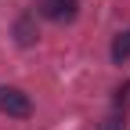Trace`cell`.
<instances>
[{
	"label": "cell",
	"mask_w": 130,
	"mask_h": 130,
	"mask_svg": "<svg viewBox=\"0 0 130 130\" xmlns=\"http://www.w3.org/2000/svg\"><path fill=\"white\" fill-rule=\"evenodd\" d=\"M0 112H4L7 119H29L32 116V101H29V94L18 90V87H0Z\"/></svg>",
	"instance_id": "obj_1"
},
{
	"label": "cell",
	"mask_w": 130,
	"mask_h": 130,
	"mask_svg": "<svg viewBox=\"0 0 130 130\" xmlns=\"http://www.w3.org/2000/svg\"><path fill=\"white\" fill-rule=\"evenodd\" d=\"M32 7H36V14H40V18L65 25V22H72L76 14H79V0H36Z\"/></svg>",
	"instance_id": "obj_2"
},
{
	"label": "cell",
	"mask_w": 130,
	"mask_h": 130,
	"mask_svg": "<svg viewBox=\"0 0 130 130\" xmlns=\"http://www.w3.org/2000/svg\"><path fill=\"white\" fill-rule=\"evenodd\" d=\"M14 40L22 47H32L40 40V29H36V14H22L18 22H14Z\"/></svg>",
	"instance_id": "obj_3"
},
{
	"label": "cell",
	"mask_w": 130,
	"mask_h": 130,
	"mask_svg": "<svg viewBox=\"0 0 130 130\" xmlns=\"http://www.w3.org/2000/svg\"><path fill=\"white\" fill-rule=\"evenodd\" d=\"M112 61H116V65H123V61H130V29H123L119 32V36L116 40H112Z\"/></svg>",
	"instance_id": "obj_4"
},
{
	"label": "cell",
	"mask_w": 130,
	"mask_h": 130,
	"mask_svg": "<svg viewBox=\"0 0 130 130\" xmlns=\"http://www.w3.org/2000/svg\"><path fill=\"white\" fill-rule=\"evenodd\" d=\"M98 130H126V116L116 108V112H108V116L98 123Z\"/></svg>",
	"instance_id": "obj_5"
},
{
	"label": "cell",
	"mask_w": 130,
	"mask_h": 130,
	"mask_svg": "<svg viewBox=\"0 0 130 130\" xmlns=\"http://www.w3.org/2000/svg\"><path fill=\"white\" fill-rule=\"evenodd\" d=\"M112 101H116V108H119V112L126 108V101H130V79H126V83L116 90V98H112Z\"/></svg>",
	"instance_id": "obj_6"
}]
</instances>
